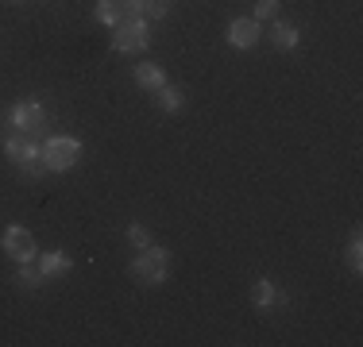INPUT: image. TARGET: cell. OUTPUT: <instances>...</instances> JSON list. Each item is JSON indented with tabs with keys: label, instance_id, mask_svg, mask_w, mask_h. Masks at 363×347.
I'll return each instance as SVG.
<instances>
[{
	"label": "cell",
	"instance_id": "obj_1",
	"mask_svg": "<svg viewBox=\"0 0 363 347\" xmlns=\"http://www.w3.org/2000/svg\"><path fill=\"white\" fill-rule=\"evenodd\" d=\"M167 274H170V251L167 247H143L140 251V258L132 263V278L140 285H162L167 282Z\"/></svg>",
	"mask_w": 363,
	"mask_h": 347
},
{
	"label": "cell",
	"instance_id": "obj_2",
	"mask_svg": "<svg viewBox=\"0 0 363 347\" xmlns=\"http://www.w3.org/2000/svg\"><path fill=\"white\" fill-rule=\"evenodd\" d=\"M147 42H151L147 20H120L116 28H112V47H116L120 55H143Z\"/></svg>",
	"mask_w": 363,
	"mask_h": 347
},
{
	"label": "cell",
	"instance_id": "obj_3",
	"mask_svg": "<svg viewBox=\"0 0 363 347\" xmlns=\"http://www.w3.org/2000/svg\"><path fill=\"white\" fill-rule=\"evenodd\" d=\"M39 154H43V162H47V170H70L74 162L82 159V143L70 135H55L39 147Z\"/></svg>",
	"mask_w": 363,
	"mask_h": 347
},
{
	"label": "cell",
	"instance_id": "obj_4",
	"mask_svg": "<svg viewBox=\"0 0 363 347\" xmlns=\"http://www.w3.org/2000/svg\"><path fill=\"white\" fill-rule=\"evenodd\" d=\"M16 124V132H28V135H35L39 127H43V120H47V112H43V104L35 101H20L12 108V116H8Z\"/></svg>",
	"mask_w": 363,
	"mask_h": 347
},
{
	"label": "cell",
	"instance_id": "obj_5",
	"mask_svg": "<svg viewBox=\"0 0 363 347\" xmlns=\"http://www.w3.org/2000/svg\"><path fill=\"white\" fill-rule=\"evenodd\" d=\"M4 251L16 263H31V258H35V236H31L28 228H8L4 232Z\"/></svg>",
	"mask_w": 363,
	"mask_h": 347
},
{
	"label": "cell",
	"instance_id": "obj_6",
	"mask_svg": "<svg viewBox=\"0 0 363 347\" xmlns=\"http://www.w3.org/2000/svg\"><path fill=\"white\" fill-rule=\"evenodd\" d=\"M4 151H8V159H12L16 166H23V162L39 159V147H35V139H31L28 132H16V135H8Z\"/></svg>",
	"mask_w": 363,
	"mask_h": 347
},
{
	"label": "cell",
	"instance_id": "obj_7",
	"mask_svg": "<svg viewBox=\"0 0 363 347\" xmlns=\"http://www.w3.org/2000/svg\"><path fill=\"white\" fill-rule=\"evenodd\" d=\"M228 42H232V47H240V50L255 47V42H259V20H247V16L232 20L228 23Z\"/></svg>",
	"mask_w": 363,
	"mask_h": 347
},
{
	"label": "cell",
	"instance_id": "obj_8",
	"mask_svg": "<svg viewBox=\"0 0 363 347\" xmlns=\"http://www.w3.org/2000/svg\"><path fill=\"white\" fill-rule=\"evenodd\" d=\"M252 305L255 309H279V305H286V293H279L271 282H255L252 285Z\"/></svg>",
	"mask_w": 363,
	"mask_h": 347
},
{
	"label": "cell",
	"instance_id": "obj_9",
	"mask_svg": "<svg viewBox=\"0 0 363 347\" xmlns=\"http://www.w3.org/2000/svg\"><path fill=\"white\" fill-rule=\"evenodd\" d=\"M135 85H143L147 93H159L162 85H167V74H162V66H155V62H140L135 66Z\"/></svg>",
	"mask_w": 363,
	"mask_h": 347
},
{
	"label": "cell",
	"instance_id": "obj_10",
	"mask_svg": "<svg viewBox=\"0 0 363 347\" xmlns=\"http://www.w3.org/2000/svg\"><path fill=\"white\" fill-rule=\"evenodd\" d=\"M267 35H271L274 50H294V47H298V28H294V23H286V20H274Z\"/></svg>",
	"mask_w": 363,
	"mask_h": 347
},
{
	"label": "cell",
	"instance_id": "obj_11",
	"mask_svg": "<svg viewBox=\"0 0 363 347\" xmlns=\"http://www.w3.org/2000/svg\"><path fill=\"white\" fill-rule=\"evenodd\" d=\"M70 255H62V251H50V255H43L39 258V271H43V278H66L70 274Z\"/></svg>",
	"mask_w": 363,
	"mask_h": 347
},
{
	"label": "cell",
	"instance_id": "obj_12",
	"mask_svg": "<svg viewBox=\"0 0 363 347\" xmlns=\"http://www.w3.org/2000/svg\"><path fill=\"white\" fill-rule=\"evenodd\" d=\"M155 101H159L162 112H182L186 108V89H178V85H162V89L155 93Z\"/></svg>",
	"mask_w": 363,
	"mask_h": 347
},
{
	"label": "cell",
	"instance_id": "obj_13",
	"mask_svg": "<svg viewBox=\"0 0 363 347\" xmlns=\"http://www.w3.org/2000/svg\"><path fill=\"white\" fill-rule=\"evenodd\" d=\"M97 20L105 23V28H116V23L124 20V12H120L116 0H101V4H97Z\"/></svg>",
	"mask_w": 363,
	"mask_h": 347
},
{
	"label": "cell",
	"instance_id": "obj_14",
	"mask_svg": "<svg viewBox=\"0 0 363 347\" xmlns=\"http://www.w3.org/2000/svg\"><path fill=\"white\" fill-rule=\"evenodd\" d=\"M39 282H43V271H39V266H31V263H23V271L16 274V285H20V290H35Z\"/></svg>",
	"mask_w": 363,
	"mask_h": 347
},
{
	"label": "cell",
	"instance_id": "obj_15",
	"mask_svg": "<svg viewBox=\"0 0 363 347\" xmlns=\"http://www.w3.org/2000/svg\"><path fill=\"white\" fill-rule=\"evenodd\" d=\"M348 266L352 271H363V239H359V232H352V239H348Z\"/></svg>",
	"mask_w": 363,
	"mask_h": 347
},
{
	"label": "cell",
	"instance_id": "obj_16",
	"mask_svg": "<svg viewBox=\"0 0 363 347\" xmlns=\"http://www.w3.org/2000/svg\"><path fill=\"white\" fill-rule=\"evenodd\" d=\"M279 4L282 0H255V20H279Z\"/></svg>",
	"mask_w": 363,
	"mask_h": 347
},
{
	"label": "cell",
	"instance_id": "obj_17",
	"mask_svg": "<svg viewBox=\"0 0 363 347\" xmlns=\"http://www.w3.org/2000/svg\"><path fill=\"white\" fill-rule=\"evenodd\" d=\"M128 243H132V247H140V251H143V247H151L155 239H151V232H147L143 224H132V228H128Z\"/></svg>",
	"mask_w": 363,
	"mask_h": 347
},
{
	"label": "cell",
	"instance_id": "obj_18",
	"mask_svg": "<svg viewBox=\"0 0 363 347\" xmlns=\"http://www.w3.org/2000/svg\"><path fill=\"white\" fill-rule=\"evenodd\" d=\"M167 0H147V8H143V20H162L167 16Z\"/></svg>",
	"mask_w": 363,
	"mask_h": 347
},
{
	"label": "cell",
	"instance_id": "obj_19",
	"mask_svg": "<svg viewBox=\"0 0 363 347\" xmlns=\"http://www.w3.org/2000/svg\"><path fill=\"white\" fill-rule=\"evenodd\" d=\"M23 174H28V178H39V174H47V162H43V154H39V159H31V162H23V166H20Z\"/></svg>",
	"mask_w": 363,
	"mask_h": 347
}]
</instances>
